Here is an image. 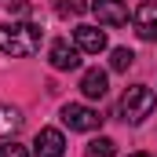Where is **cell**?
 <instances>
[{"mask_svg":"<svg viewBox=\"0 0 157 157\" xmlns=\"http://www.w3.org/2000/svg\"><path fill=\"white\" fill-rule=\"evenodd\" d=\"M40 26L33 22H11V26H0V51L11 55V59H29L40 51Z\"/></svg>","mask_w":157,"mask_h":157,"instance_id":"1","label":"cell"},{"mask_svg":"<svg viewBox=\"0 0 157 157\" xmlns=\"http://www.w3.org/2000/svg\"><path fill=\"white\" fill-rule=\"evenodd\" d=\"M154 106H157V99H154V91L146 84H132L121 95V117L128 121V124H143V121L154 113Z\"/></svg>","mask_w":157,"mask_h":157,"instance_id":"2","label":"cell"},{"mask_svg":"<svg viewBox=\"0 0 157 157\" xmlns=\"http://www.w3.org/2000/svg\"><path fill=\"white\" fill-rule=\"evenodd\" d=\"M62 124L70 132H95L102 124V117H99V110H91L84 102H66L62 106Z\"/></svg>","mask_w":157,"mask_h":157,"instance_id":"3","label":"cell"},{"mask_svg":"<svg viewBox=\"0 0 157 157\" xmlns=\"http://www.w3.org/2000/svg\"><path fill=\"white\" fill-rule=\"evenodd\" d=\"M33 154L37 157H62L66 154V135L59 128H40L33 139Z\"/></svg>","mask_w":157,"mask_h":157,"instance_id":"4","label":"cell"},{"mask_svg":"<svg viewBox=\"0 0 157 157\" xmlns=\"http://www.w3.org/2000/svg\"><path fill=\"white\" fill-rule=\"evenodd\" d=\"M48 62H51L55 70H77V66H80V48L70 44V40H51Z\"/></svg>","mask_w":157,"mask_h":157,"instance_id":"5","label":"cell"},{"mask_svg":"<svg viewBox=\"0 0 157 157\" xmlns=\"http://www.w3.org/2000/svg\"><path fill=\"white\" fill-rule=\"evenodd\" d=\"M132 22H135V33L143 40H157V0H143L135 7Z\"/></svg>","mask_w":157,"mask_h":157,"instance_id":"6","label":"cell"},{"mask_svg":"<svg viewBox=\"0 0 157 157\" xmlns=\"http://www.w3.org/2000/svg\"><path fill=\"white\" fill-rule=\"evenodd\" d=\"M73 44L84 55H99V51H106V33L95 29V26H77L73 29Z\"/></svg>","mask_w":157,"mask_h":157,"instance_id":"7","label":"cell"},{"mask_svg":"<svg viewBox=\"0 0 157 157\" xmlns=\"http://www.w3.org/2000/svg\"><path fill=\"white\" fill-rule=\"evenodd\" d=\"M91 11H95L99 22H106V26H124V22H128V7H124L121 0H95Z\"/></svg>","mask_w":157,"mask_h":157,"instance_id":"8","label":"cell"},{"mask_svg":"<svg viewBox=\"0 0 157 157\" xmlns=\"http://www.w3.org/2000/svg\"><path fill=\"white\" fill-rule=\"evenodd\" d=\"M106 88H110V80H106L102 70H84V77H80V91H84V99H102Z\"/></svg>","mask_w":157,"mask_h":157,"instance_id":"9","label":"cell"},{"mask_svg":"<svg viewBox=\"0 0 157 157\" xmlns=\"http://www.w3.org/2000/svg\"><path fill=\"white\" fill-rule=\"evenodd\" d=\"M18 128H22V113H18L15 106H0V143L11 139Z\"/></svg>","mask_w":157,"mask_h":157,"instance_id":"10","label":"cell"},{"mask_svg":"<svg viewBox=\"0 0 157 157\" xmlns=\"http://www.w3.org/2000/svg\"><path fill=\"white\" fill-rule=\"evenodd\" d=\"M113 154H117V143L106 139V135H99V139H91L84 146V157H113Z\"/></svg>","mask_w":157,"mask_h":157,"instance_id":"11","label":"cell"},{"mask_svg":"<svg viewBox=\"0 0 157 157\" xmlns=\"http://www.w3.org/2000/svg\"><path fill=\"white\" fill-rule=\"evenodd\" d=\"M132 62H135V55H132L128 48H113V51H110V70H113V73H128Z\"/></svg>","mask_w":157,"mask_h":157,"instance_id":"12","label":"cell"},{"mask_svg":"<svg viewBox=\"0 0 157 157\" xmlns=\"http://www.w3.org/2000/svg\"><path fill=\"white\" fill-rule=\"evenodd\" d=\"M59 11L62 15H84V11H91V4L88 0H59Z\"/></svg>","mask_w":157,"mask_h":157,"instance_id":"13","label":"cell"},{"mask_svg":"<svg viewBox=\"0 0 157 157\" xmlns=\"http://www.w3.org/2000/svg\"><path fill=\"white\" fill-rule=\"evenodd\" d=\"M0 157H29V150L22 143H15V139H4L0 143Z\"/></svg>","mask_w":157,"mask_h":157,"instance_id":"14","label":"cell"},{"mask_svg":"<svg viewBox=\"0 0 157 157\" xmlns=\"http://www.w3.org/2000/svg\"><path fill=\"white\" fill-rule=\"evenodd\" d=\"M7 11L18 15V18H26L29 15V0H7Z\"/></svg>","mask_w":157,"mask_h":157,"instance_id":"15","label":"cell"},{"mask_svg":"<svg viewBox=\"0 0 157 157\" xmlns=\"http://www.w3.org/2000/svg\"><path fill=\"white\" fill-rule=\"evenodd\" d=\"M128 157H150V154H143V150H139V154H128Z\"/></svg>","mask_w":157,"mask_h":157,"instance_id":"16","label":"cell"}]
</instances>
